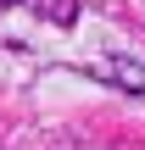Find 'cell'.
<instances>
[{
	"instance_id": "1",
	"label": "cell",
	"mask_w": 145,
	"mask_h": 150,
	"mask_svg": "<svg viewBox=\"0 0 145 150\" xmlns=\"http://www.w3.org/2000/svg\"><path fill=\"white\" fill-rule=\"evenodd\" d=\"M101 72H106V78H117L123 89H145V67H129V61H106Z\"/></svg>"
},
{
	"instance_id": "2",
	"label": "cell",
	"mask_w": 145,
	"mask_h": 150,
	"mask_svg": "<svg viewBox=\"0 0 145 150\" xmlns=\"http://www.w3.org/2000/svg\"><path fill=\"white\" fill-rule=\"evenodd\" d=\"M0 6H17V0H0Z\"/></svg>"
}]
</instances>
